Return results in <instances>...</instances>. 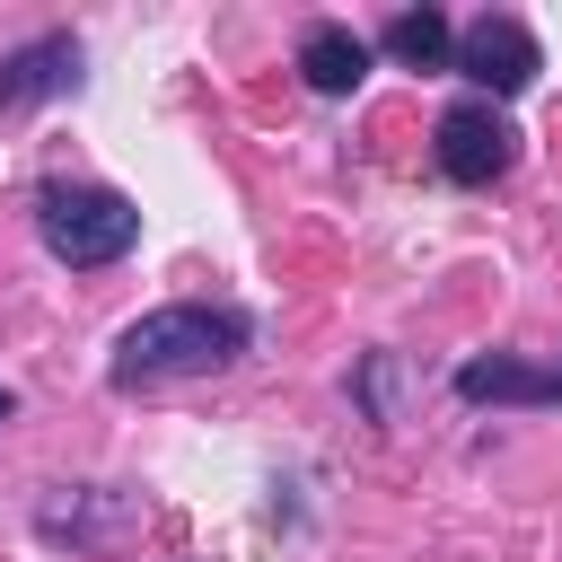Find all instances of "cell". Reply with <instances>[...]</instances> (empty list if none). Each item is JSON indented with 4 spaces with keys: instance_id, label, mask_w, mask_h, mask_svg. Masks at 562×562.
I'll use <instances>...</instances> for the list:
<instances>
[{
    "instance_id": "ba28073f",
    "label": "cell",
    "mask_w": 562,
    "mask_h": 562,
    "mask_svg": "<svg viewBox=\"0 0 562 562\" xmlns=\"http://www.w3.org/2000/svg\"><path fill=\"white\" fill-rule=\"evenodd\" d=\"M378 44H386L404 70H457V26H448L439 9H395Z\"/></svg>"
},
{
    "instance_id": "9c48e42d",
    "label": "cell",
    "mask_w": 562,
    "mask_h": 562,
    "mask_svg": "<svg viewBox=\"0 0 562 562\" xmlns=\"http://www.w3.org/2000/svg\"><path fill=\"white\" fill-rule=\"evenodd\" d=\"M0 422H9V386H0Z\"/></svg>"
},
{
    "instance_id": "8992f818",
    "label": "cell",
    "mask_w": 562,
    "mask_h": 562,
    "mask_svg": "<svg viewBox=\"0 0 562 562\" xmlns=\"http://www.w3.org/2000/svg\"><path fill=\"white\" fill-rule=\"evenodd\" d=\"M457 395H465V404H562V360L492 351V360H465V369H457Z\"/></svg>"
},
{
    "instance_id": "7a4b0ae2",
    "label": "cell",
    "mask_w": 562,
    "mask_h": 562,
    "mask_svg": "<svg viewBox=\"0 0 562 562\" xmlns=\"http://www.w3.org/2000/svg\"><path fill=\"white\" fill-rule=\"evenodd\" d=\"M35 237H44L70 272H97V263H123V255H132L140 211H132V193H114V184H44V193H35Z\"/></svg>"
},
{
    "instance_id": "277c9868",
    "label": "cell",
    "mask_w": 562,
    "mask_h": 562,
    "mask_svg": "<svg viewBox=\"0 0 562 562\" xmlns=\"http://www.w3.org/2000/svg\"><path fill=\"white\" fill-rule=\"evenodd\" d=\"M457 70H465L483 97H518V88L544 70V53H536V35H527L518 18H492V9H483V18L457 35Z\"/></svg>"
},
{
    "instance_id": "5b68a950",
    "label": "cell",
    "mask_w": 562,
    "mask_h": 562,
    "mask_svg": "<svg viewBox=\"0 0 562 562\" xmlns=\"http://www.w3.org/2000/svg\"><path fill=\"white\" fill-rule=\"evenodd\" d=\"M61 88H79V44L70 35H35V44H18L0 61V114H26L44 97H61Z\"/></svg>"
},
{
    "instance_id": "3957f363",
    "label": "cell",
    "mask_w": 562,
    "mask_h": 562,
    "mask_svg": "<svg viewBox=\"0 0 562 562\" xmlns=\"http://www.w3.org/2000/svg\"><path fill=\"white\" fill-rule=\"evenodd\" d=\"M509 158H518V132L492 97H465V105L439 114V176L448 184H501Z\"/></svg>"
},
{
    "instance_id": "6da1fadb",
    "label": "cell",
    "mask_w": 562,
    "mask_h": 562,
    "mask_svg": "<svg viewBox=\"0 0 562 562\" xmlns=\"http://www.w3.org/2000/svg\"><path fill=\"white\" fill-rule=\"evenodd\" d=\"M237 351H246V316H237V307H202V299H184V307H149V316L114 342L105 378L132 395V386H158V378L228 369Z\"/></svg>"
},
{
    "instance_id": "52a82bcc",
    "label": "cell",
    "mask_w": 562,
    "mask_h": 562,
    "mask_svg": "<svg viewBox=\"0 0 562 562\" xmlns=\"http://www.w3.org/2000/svg\"><path fill=\"white\" fill-rule=\"evenodd\" d=\"M299 79H307L316 97H351V88L369 79V35H351L342 18H316V26L299 35Z\"/></svg>"
}]
</instances>
